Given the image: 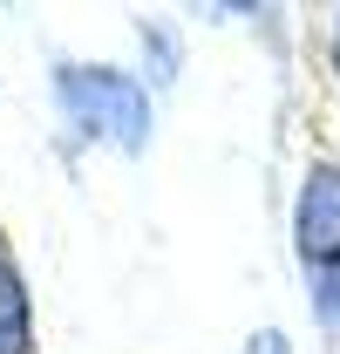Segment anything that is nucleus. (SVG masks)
Masks as SVG:
<instances>
[{
    "instance_id": "7ed1b4c3",
    "label": "nucleus",
    "mask_w": 340,
    "mask_h": 354,
    "mask_svg": "<svg viewBox=\"0 0 340 354\" xmlns=\"http://www.w3.org/2000/svg\"><path fill=\"white\" fill-rule=\"evenodd\" d=\"M0 354H35V320H28V286L0 259Z\"/></svg>"
},
{
    "instance_id": "f03ea898",
    "label": "nucleus",
    "mask_w": 340,
    "mask_h": 354,
    "mask_svg": "<svg viewBox=\"0 0 340 354\" xmlns=\"http://www.w3.org/2000/svg\"><path fill=\"white\" fill-rule=\"evenodd\" d=\"M293 252L306 272L313 320L340 334V164H313L293 198Z\"/></svg>"
},
{
    "instance_id": "f257e3e1",
    "label": "nucleus",
    "mask_w": 340,
    "mask_h": 354,
    "mask_svg": "<svg viewBox=\"0 0 340 354\" xmlns=\"http://www.w3.org/2000/svg\"><path fill=\"white\" fill-rule=\"evenodd\" d=\"M55 102L95 143H116V150H143L150 143V88L136 82V75H123V68L62 62L55 68Z\"/></svg>"
},
{
    "instance_id": "423d86ee",
    "label": "nucleus",
    "mask_w": 340,
    "mask_h": 354,
    "mask_svg": "<svg viewBox=\"0 0 340 354\" xmlns=\"http://www.w3.org/2000/svg\"><path fill=\"white\" fill-rule=\"evenodd\" d=\"M334 68H340V14H334Z\"/></svg>"
},
{
    "instance_id": "20e7f679",
    "label": "nucleus",
    "mask_w": 340,
    "mask_h": 354,
    "mask_svg": "<svg viewBox=\"0 0 340 354\" xmlns=\"http://www.w3.org/2000/svg\"><path fill=\"white\" fill-rule=\"evenodd\" d=\"M143 48L157 55V82L177 75V41H170V28H143Z\"/></svg>"
},
{
    "instance_id": "39448f33",
    "label": "nucleus",
    "mask_w": 340,
    "mask_h": 354,
    "mask_svg": "<svg viewBox=\"0 0 340 354\" xmlns=\"http://www.w3.org/2000/svg\"><path fill=\"white\" fill-rule=\"evenodd\" d=\"M245 354H293V341H286L279 327H258L252 341H245Z\"/></svg>"
}]
</instances>
